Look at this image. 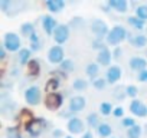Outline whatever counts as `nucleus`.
Here are the masks:
<instances>
[{
  "label": "nucleus",
  "instance_id": "nucleus-33",
  "mask_svg": "<svg viewBox=\"0 0 147 138\" xmlns=\"http://www.w3.org/2000/svg\"><path fill=\"white\" fill-rule=\"evenodd\" d=\"M6 137L7 138H22V134H20V129L18 127H7Z\"/></svg>",
  "mask_w": 147,
  "mask_h": 138
},
{
  "label": "nucleus",
  "instance_id": "nucleus-30",
  "mask_svg": "<svg viewBox=\"0 0 147 138\" xmlns=\"http://www.w3.org/2000/svg\"><path fill=\"white\" fill-rule=\"evenodd\" d=\"M114 112V107L111 105V102H101L100 104V114L104 115V117H108V115H113Z\"/></svg>",
  "mask_w": 147,
  "mask_h": 138
},
{
  "label": "nucleus",
  "instance_id": "nucleus-20",
  "mask_svg": "<svg viewBox=\"0 0 147 138\" xmlns=\"http://www.w3.org/2000/svg\"><path fill=\"white\" fill-rule=\"evenodd\" d=\"M18 60L22 66H28L32 60V50L30 48H22L20 52L18 53Z\"/></svg>",
  "mask_w": 147,
  "mask_h": 138
},
{
  "label": "nucleus",
  "instance_id": "nucleus-45",
  "mask_svg": "<svg viewBox=\"0 0 147 138\" xmlns=\"http://www.w3.org/2000/svg\"><path fill=\"white\" fill-rule=\"evenodd\" d=\"M6 56H7V50L2 45V46H0V59H6Z\"/></svg>",
  "mask_w": 147,
  "mask_h": 138
},
{
  "label": "nucleus",
  "instance_id": "nucleus-7",
  "mask_svg": "<svg viewBox=\"0 0 147 138\" xmlns=\"http://www.w3.org/2000/svg\"><path fill=\"white\" fill-rule=\"evenodd\" d=\"M63 104V95L59 94V92H52V94H48L46 98H45V107L49 109V111H58Z\"/></svg>",
  "mask_w": 147,
  "mask_h": 138
},
{
  "label": "nucleus",
  "instance_id": "nucleus-42",
  "mask_svg": "<svg viewBox=\"0 0 147 138\" xmlns=\"http://www.w3.org/2000/svg\"><path fill=\"white\" fill-rule=\"evenodd\" d=\"M59 115H61L62 118H68V121H69V119H72V118H75V114H74V112H71L69 109H66V111H62Z\"/></svg>",
  "mask_w": 147,
  "mask_h": 138
},
{
  "label": "nucleus",
  "instance_id": "nucleus-13",
  "mask_svg": "<svg viewBox=\"0 0 147 138\" xmlns=\"http://www.w3.org/2000/svg\"><path fill=\"white\" fill-rule=\"evenodd\" d=\"M121 75H123L121 68L118 65H111L105 72V79H107L108 85H115L121 79Z\"/></svg>",
  "mask_w": 147,
  "mask_h": 138
},
{
  "label": "nucleus",
  "instance_id": "nucleus-14",
  "mask_svg": "<svg viewBox=\"0 0 147 138\" xmlns=\"http://www.w3.org/2000/svg\"><path fill=\"white\" fill-rule=\"evenodd\" d=\"M130 112L138 118H146L147 117V105L138 99H133L130 102Z\"/></svg>",
  "mask_w": 147,
  "mask_h": 138
},
{
  "label": "nucleus",
  "instance_id": "nucleus-38",
  "mask_svg": "<svg viewBox=\"0 0 147 138\" xmlns=\"http://www.w3.org/2000/svg\"><path fill=\"white\" fill-rule=\"evenodd\" d=\"M91 46H92V49H97L98 52H100V50H102L104 48H107V46L104 45V40H101V39H92Z\"/></svg>",
  "mask_w": 147,
  "mask_h": 138
},
{
  "label": "nucleus",
  "instance_id": "nucleus-40",
  "mask_svg": "<svg viewBox=\"0 0 147 138\" xmlns=\"http://www.w3.org/2000/svg\"><path fill=\"white\" fill-rule=\"evenodd\" d=\"M29 42H30V45H39V43H42V42H40V38H39V35H38L36 32L29 38Z\"/></svg>",
  "mask_w": 147,
  "mask_h": 138
},
{
  "label": "nucleus",
  "instance_id": "nucleus-3",
  "mask_svg": "<svg viewBox=\"0 0 147 138\" xmlns=\"http://www.w3.org/2000/svg\"><path fill=\"white\" fill-rule=\"evenodd\" d=\"M90 30L92 32L94 35V39H107L108 33H110V27L107 25V22H104L102 19H92L90 22Z\"/></svg>",
  "mask_w": 147,
  "mask_h": 138
},
{
  "label": "nucleus",
  "instance_id": "nucleus-48",
  "mask_svg": "<svg viewBox=\"0 0 147 138\" xmlns=\"http://www.w3.org/2000/svg\"><path fill=\"white\" fill-rule=\"evenodd\" d=\"M65 138H74V137H72V135H66Z\"/></svg>",
  "mask_w": 147,
  "mask_h": 138
},
{
  "label": "nucleus",
  "instance_id": "nucleus-44",
  "mask_svg": "<svg viewBox=\"0 0 147 138\" xmlns=\"http://www.w3.org/2000/svg\"><path fill=\"white\" fill-rule=\"evenodd\" d=\"M52 137H53V138H65V137H63V131L59 129V128H56V129L52 131Z\"/></svg>",
  "mask_w": 147,
  "mask_h": 138
},
{
  "label": "nucleus",
  "instance_id": "nucleus-26",
  "mask_svg": "<svg viewBox=\"0 0 147 138\" xmlns=\"http://www.w3.org/2000/svg\"><path fill=\"white\" fill-rule=\"evenodd\" d=\"M74 69H75V63H74L72 59H65L59 65V71L63 74H71V72H74Z\"/></svg>",
  "mask_w": 147,
  "mask_h": 138
},
{
  "label": "nucleus",
  "instance_id": "nucleus-29",
  "mask_svg": "<svg viewBox=\"0 0 147 138\" xmlns=\"http://www.w3.org/2000/svg\"><path fill=\"white\" fill-rule=\"evenodd\" d=\"M141 134H143V128L141 125H134L131 127L130 129H127V138H141Z\"/></svg>",
  "mask_w": 147,
  "mask_h": 138
},
{
  "label": "nucleus",
  "instance_id": "nucleus-52",
  "mask_svg": "<svg viewBox=\"0 0 147 138\" xmlns=\"http://www.w3.org/2000/svg\"><path fill=\"white\" fill-rule=\"evenodd\" d=\"M146 129H147V124H146Z\"/></svg>",
  "mask_w": 147,
  "mask_h": 138
},
{
  "label": "nucleus",
  "instance_id": "nucleus-19",
  "mask_svg": "<svg viewBox=\"0 0 147 138\" xmlns=\"http://www.w3.org/2000/svg\"><path fill=\"white\" fill-rule=\"evenodd\" d=\"M107 3H108V6L113 10H115L118 13H125L128 10V7H130L128 2H125V0H108Z\"/></svg>",
  "mask_w": 147,
  "mask_h": 138
},
{
  "label": "nucleus",
  "instance_id": "nucleus-22",
  "mask_svg": "<svg viewBox=\"0 0 147 138\" xmlns=\"http://www.w3.org/2000/svg\"><path fill=\"white\" fill-rule=\"evenodd\" d=\"M95 131H97V134H98L100 138H110L111 134H113V127L108 122H101L100 127Z\"/></svg>",
  "mask_w": 147,
  "mask_h": 138
},
{
  "label": "nucleus",
  "instance_id": "nucleus-15",
  "mask_svg": "<svg viewBox=\"0 0 147 138\" xmlns=\"http://www.w3.org/2000/svg\"><path fill=\"white\" fill-rule=\"evenodd\" d=\"M128 66H130L131 71H136L138 74V72L147 69V59L141 58V56H131L130 60H128Z\"/></svg>",
  "mask_w": 147,
  "mask_h": 138
},
{
  "label": "nucleus",
  "instance_id": "nucleus-23",
  "mask_svg": "<svg viewBox=\"0 0 147 138\" xmlns=\"http://www.w3.org/2000/svg\"><path fill=\"white\" fill-rule=\"evenodd\" d=\"M85 74H87V76H88L91 81L97 79V78H98V74H100V65H98V63H94V62L88 63L87 68H85Z\"/></svg>",
  "mask_w": 147,
  "mask_h": 138
},
{
  "label": "nucleus",
  "instance_id": "nucleus-31",
  "mask_svg": "<svg viewBox=\"0 0 147 138\" xmlns=\"http://www.w3.org/2000/svg\"><path fill=\"white\" fill-rule=\"evenodd\" d=\"M134 16H137L138 19L147 22V5H138L136 9H134Z\"/></svg>",
  "mask_w": 147,
  "mask_h": 138
},
{
  "label": "nucleus",
  "instance_id": "nucleus-37",
  "mask_svg": "<svg viewBox=\"0 0 147 138\" xmlns=\"http://www.w3.org/2000/svg\"><path fill=\"white\" fill-rule=\"evenodd\" d=\"M136 125V119L133 118V117H124L123 119H121V127H124L125 129H130L131 127H134Z\"/></svg>",
  "mask_w": 147,
  "mask_h": 138
},
{
  "label": "nucleus",
  "instance_id": "nucleus-1",
  "mask_svg": "<svg viewBox=\"0 0 147 138\" xmlns=\"http://www.w3.org/2000/svg\"><path fill=\"white\" fill-rule=\"evenodd\" d=\"M128 33L130 32H127V29L123 25H115L114 27H111V30H110V33H108V36H107L105 40H107L108 45L117 48L121 42H124L125 39H128Z\"/></svg>",
  "mask_w": 147,
  "mask_h": 138
},
{
  "label": "nucleus",
  "instance_id": "nucleus-27",
  "mask_svg": "<svg viewBox=\"0 0 147 138\" xmlns=\"http://www.w3.org/2000/svg\"><path fill=\"white\" fill-rule=\"evenodd\" d=\"M29 66V76L30 78H36L38 75H39V72H40V65H39V60L38 59H32L30 60V63L28 65Z\"/></svg>",
  "mask_w": 147,
  "mask_h": 138
},
{
  "label": "nucleus",
  "instance_id": "nucleus-41",
  "mask_svg": "<svg viewBox=\"0 0 147 138\" xmlns=\"http://www.w3.org/2000/svg\"><path fill=\"white\" fill-rule=\"evenodd\" d=\"M121 56H123V49H121L120 46L114 48V50H113V58L118 60V59H121Z\"/></svg>",
  "mask_w": 147,
  "mask_h": 138
},
{
  "label": "nucleus",
  "instance_id": "nucleus-43",
  "mask_svg": "<svg viewBox=\"0 0 147 138\" xmlns=\"http://www.w3.org/2000/svg\"><path fill=\"white\" fill-rule=\"evenodd\" d=\"M137 81H140V82H147V69L137 74Z\"/></svg>",
  "mask_w": 147,
  "mask_h": 138
},
{
  "label": "nucleus",
  "instance_id": "nucleus-32",
  "mask_svg": "<svg viewBox=\"0 0 147 138\" xmlns=\"http://www.w3.org/2000/svg\"><path fill=\"white\" fill-rule=\"evenodd\" d=\"M91 82H92V86H94L97 91H104V89L107 88V85H108V82H107L105 78H97V79H94V81H91Z\"/></svg>",
  "mask_w": 147,
  "mask_h": 138
},
{
  "label": "nucleus",
  "instance_id": "nucleus-4",
  "mask_svg": "<svg viewBox=\"0 0 147 138\" xmlns=\"http://www.w3.org/2000/svg\"><path fill=\"white\" fill-rule=\"evenodd\" d=\"M3 46H5V49L7 50V52H20V49H22V40H20V36L19 35H16V33H13V32H7V33H5V36H3V43H2Z\"/></svg>",
  "mask_w": 147,
  "mask_h": 138
},
{
  "label": "nucleus",
  "instance_id": "nucleus-10",
  "mask_svg": "<svg viewBox=\"0 0 147 138\" xmlns=\"http://www.w3.org/2000/svg\"><path fill=\"white\" fill-rule=\"evenodd\" d=\"M48 60L53 65H61L65 60V52H63L62 46H59V45L52 46L48 50Z\"/></svg>",
  "mask_w": 147,
  "mask_h": 138
},
{
  "label": "nucleus",
  "instance_id": "nucleus-47",
  "mask_svg": "<svg viewBox=\"0 0 147 138\" xmlns=\"http://www.w3.org/2000/svg\"><path fill=\"white\" fill-rule=\"evenodd\" d=\"M81 138H94V135H92V132H91V131H87V132H85Z\"/></svg>",
  "mask_w": 147,
  "mask_h": 138
},
{
  "label": "nucleus",
  "instance_id": "nucleus-12",
  "mask_svg": "<svg viewBox=\"0 0 147 138\" xmlns=\"http://www.w3.org/2000/svg\"><path fill=\"white\" fill-rule=\"evenodd\" d=\"M58 20L52 16V15H43L42 16V27L45 30V33L48 36H53V32L58 27Z\"/></svg>",
  "mask_w": 147,
  "mask_h": 138
},
{
  "label": "nucleus",
  "instance_id": "nucleus-2",
  "mask_svg": "<svg viewBox=\"0 0 147 138\" xmlns=\"http://www.w3.org/2000/svg\"><path fill=\"white\" fill-rule=\"evenodd\" d=\"M46 125H48V121L43 119V118H32L26 125H25V129L28 132L29 137L32 138H38L42 135V132L46 129Z\"/></svg>",
  "mask_w": 147,
  "mask_h": 138
},
{
  "label": "nucleus",
  "instance_id": "nucleus-49",
  "mask_svg": "<svg viewBox=\"0 0 147 138\" xmlns=\"http://www.w3.org/2000/svg\"><path fill=\"white\" fill-rule=\"evenodd\" d=\"M146 59H147V49H146Z\"/></svg>",
  "mask_w": 147,
  "mask_h": 138
},
{
  "label": "nucleus",
  "instance_id": "nucleus-18",
  "mask_svg": "<svg viewBox=\"0 0 147 138\" xmlns=\"http://www.w3.org/2000/svg\"><path fill=\"white\" fill-rule=\"evenodd\" d=\"M43 5L48 9V12H51V13H61L66 6L65 0H46Z\"/></svg>",
  "mask_w": 147,
  "mask_h": 138
},
{
  "label": "nucleus",
  "instance_id": "nucleus-51",
  "mask_svg": "<svg viewBox=\"0 0 147 138\" xmlns=\"http://www.w3.org/2000/svg\"><path fill=\"white\" fill-rule=\"evenodd\" d=\"M110 138H117V137H110Z\"/></svg>",
  "mask_w": 147,
  "mask_h": 138
},
{
  "label": "nucleus",
  "instance_id": "nucleus-25",
  "mask_svg": "<svg viewBox=\"0 0 147 138\" xmlns=\"http://www.w3.org/2000/svg\"><path fill=\"white\" fill-rule=\"evenodd\" d=\"M101 121H100V115L95 114V112H91L87 115V127L88 128H92V129H97L100 127Z\"/></svg>",
  "mask_w": 147,
  "mask_h": 138
},
{
  "label": "nucleus",
  "instance_id": "nucleus-5",
  "mask_svg": "<svg viewBox=\"0 0 147 138\" xmlns=\"http://www.w3.org/2000/svg\"><path fill=\"white\" fill-rule=\"evenodd\" d=\"M22 7L25 9L26 5L22 2H15V0H0V9L6 16H13L19 12H22Z\"/></svg>",
  "mask_w": 147,
  "mask_h": 138
},
{
  "label": "nucleus",
  "instance_id": "nucleus-39",
  "mask_svg": "<svg viewBox=\"0 0 147 138\" xmlns=\"http://www.w3.org/2000/svg\"><path fill=\"white\" fill-rule=\"evenodd\" d=\"M113 115H114L115 118H121V119H123V118H124V108H123V107H115Z\"/></svg>",
  "mask_w": 147,
  "mask_h": 138
},
{
  "label": "nucleus",
  "instance_id": "nucleus-34",
  "mask_svg": "<svg viewBox=\"0 0 147 138\" xmlns=\"http://www.w3.org/2000/svg\"><path fill=\"white\" fill-rule=\"evenodd\" d=\"M125 88H127V86H117V89H114V94H113V96H114L117 101H123V99L127 96Z\"/></svg>",
  "mask_w": 147,
  "mask_h": 138
},
{
  "label": "nucleus",
  "instance_id": "nucleus-24",
  "mask_svg": "<svg viewBox=\"0 0 147 138\" xmlns=\"http://www.w3.org/2000/svg\"><path fill=\"white\" fill-rule=\"evenodd\" d=\"M35 32H36V30H35V25H33L32 22H25V23L20 25V35H22L23 38H28V39H29Z\"/></svg>",
  "mask_w": 147,
  "mask_h": 138
},
{
  "label": "nucleus",
  "instance_id": "nucleus-8",
  "mask_svg": "<svg viewBox=\"0 0 147 138\" xmlns=\"http://www.w3.org/2000/svg\"><path fill=\"white\" fill-rule=\"evenodd\" d=\"M66 129H68V132H71L72 135H78V134L84 135V134L87 132L85 122H84L81 118H78V117H75V118H72V119L68 121Z\"/></svg>",
  "mask_w": 147,
  "mask_h": 138
},
{
  "label": "nucleus",
  "instance_id": "nucleus-6",
  "mask_svg": "<svg viewBox=\"0 0 147 138\" xmlns=\"http://www.w3.org/2000/svg\"><path fill=\"white\" fill-rule=\"evenodd\" d=\"M25 101L30 107H36L42 102V91L38 85H30L25 91Z\"/></svg>",
  "mask_w": 147,
  "mask_h": 138
},
{
  "label": "nucleus",
  "instance_id": "nucleus-50",
  "mask_svg": "<svg viewBox=\"0 0 147 138\" xmlns=\"http://www.w3.org/2000/svg\"><path fill=\"white\" fill-rule=\"evenodd\" d=\"M146 36H147V27H146Z\"/></svg>",
  "mask_w": 147,
  "mask_h": 138
},
{
  "label": "nucleus",
  "instance_id": "nucleus-11",
  "mask_svg": "<svg viewBox=\"0 0 147 138\" xmlns=\"http://www.w3.org/2000/svg\"><path fill=\"white\" fill-rule=\"evenodd\" d=\"M87 107V101L82 95H75L69 99V104H68V109L74 114H78V112H82Z\"/></svg>",
  "mask_w": 147,
  "mask_h": 138
},
{
  "label": "nucleus",
  "instance_id": "nucleus-9",
  "mask_svg": "<svg viewBox=\"0 0 147 138\" xmlns=\"http://www.w3.org/2000/svg\"><path fill=\"white\" fill-rule=\"evenodd\" d=\"M69 35H71V30H69V26L68 25H59L58 27H56V30L53 32V40H55V43L56 45H63V43H66L68 42V39H69Z\"/></svg>",
  "mask_w": 147,
  "mask_h": 138
},
{
  "label": "nucleus",
  "instance_id": "nucleus-17",
  "mask_svg": "<svg viewBox=\"0 0 147 138\" xmlns=\"http://www.w3.org/2000/svg\"><path fill=\"white\" fill-rule=\"evenodd\" d=\"M113 52L108 49V48H104L102 50L98 52L97 55V63L101 65V66H111V60H113Z\"/></svg>",
  "mask_w": 147,
  "mask_h": 138
},
{
  "label": "nucleus",
  "instance_id": "nucleus-46",
  "mask_svg": "<svg viewBox=\"0 0 147 138\" xmlns=\"http://www.w3.org/2000/svg\"><path fill=\"white\" fill-rule=\"evenodd\" d=\"M100 9H101V10H104L105 13H110V12L113 10V9L108 6V3H107V5H101V6H100Z\"/></svg>",
  "mask_w": 147,
  "mask_h": 138
},
{
  "label": "nucleus",
  "instance_id": "nucleus-35",
  "mask_svg": "<svg viewBox=\"0 0 147 138\" xmlns=\"http://www.w3.org/2000/svg\"><path fill=\"white\" fill-rule=\"evenodd\" d=\"M58 88H59V79L52 78V79H49V81H48V84H46V91H48L49 94L56 92V89H58Z\"/></svg>",
  "mask_w": 147,
  "mask_h": 138
},
{
  "label": "nucleus",
  "instance_id": "nucleus-16",
  "mask_svg": "<svg viewBox=\"0 0 147 138\" xmlns=\"http://www.w3.org/2000/svg\"><path fill=\"white\" fill-rule=\"evenodd\" d=\"M127 40L131 43V46H134L137 49H143V48L147 46V36H146V33H137V35L128 33V39Z\"/></svg>",
  "mask_w": 147,
  "mask_h": 138
},
{
  "label": "nucleus",
  "instance_id": "nucleus-28",
  "mask_svg": "<svg viewBox=\"0 0 147 138\" xmlns=\"http://www.w3.org/2000/svg\"><path fill=\"white\" fill-rule=\"evenodd\" d=\"M72 88H74V91H77V92H82V91H85L88 88V82L85 79H82V78H77V79H74V82H72Z\"/></svg>",
  "mask_w": 147,
  "mask_h": 138
},
{
  "label": "nucleus",
  "instance_id": "nucleus-36",
  "mask_svg": "<svg viewBox=\"0 0 147 138\" xmlns=\"http://www.w3.org/2000/svg\"><path fill=\"white\" fill-rule=\"evenodd\" d=\"M125 92H127V96H130L131 99H136L137 95H138V88L136 85H127Z\"/></svg>",
  "mask_w": 147,
  "mask_h": 138
},
{
  "label": "nucleus",
  "instance_id": "nucleus-21",
  "mask_svg": "<svg viewBox=\"0 0 147 138\" xmlns=\"http://www.w3.org/2000/svg\"><path fill=\"white\" fill-rule=\"evenodd\" d=\"M127 23L133 27V29H136V30H146V22L144 20H141V19H138L137 16H128L127 17Z\"/></svg>",
  "mask_w": 147,
  "mask_h": 138
}]
</instances>
